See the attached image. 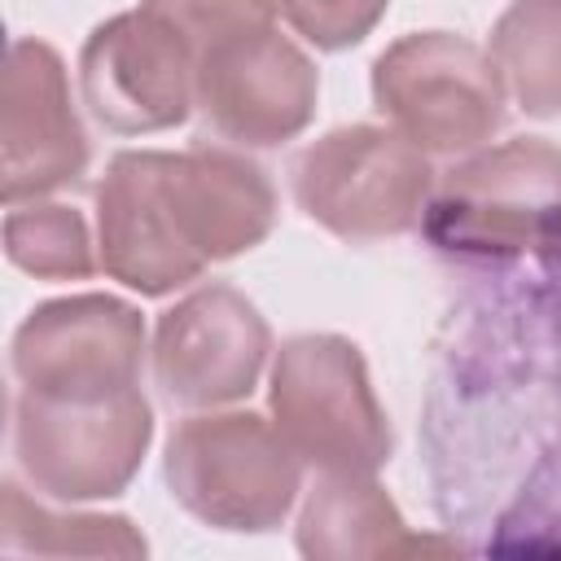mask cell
Returning <instances> with one entry per match:
<instances>
[{
    "mask_svg": "<svg viewBox=\"0 0 561 561\" xmlns=\"http://www.w3.org/2000/svg\"><path fill=\"white\" fill-rule=\"evenodd\" d=\"M276 224V188L241 149H123L96 184V254L110 280L162 298L210 263L254 250Z\"/></svg>",
    "mask_w": 561,
    "mask_h": 561,
    "instance_id": "cell-1",
    "label": "cell"
},
{
    "mask_svg": "<svg viewBox=\"0 0 561 561\" xmlns=\"http://www.w3.org/2000/svg\"><path fill=\"white\" fill-rule=\"evenodd\" d=\"M79 96L114 136L171 131L197 105V48L149 9L114 13L79 48Z\"/></svg>",
    "mask_w": 561,
    "mask_h": 561,
    "instance_id": "cell-8",
    "label": "cell"
},
{
    "mask_svg": "<svg viewBox=\"0 0 561 561\" xmlns=\"http://www.w3.org/2000/svg\"><path fill=\"white\" fill-rule=\"evenodd\" d=\"M18 390L53 399H101L131 390L145 364V316L114 294H66L39 302L9 351Z\"/></svg>",
    "mask_w": 561,
    "mask_h": 561,
    "instance_id": "cell-10",
    "label": "cell"
},
{
    "mask_svg": "<svg viewBox=\"0 0 561 561\" xmlns=\"http://www.w3.org/2000/svg\"><path fill=\"white\" fill-rule=\"evenodd\" d=\"M267 412L302 465L320 473H377L394 434L364 351L342 333H294L267 373Z\"/></svg>",
    "mask_w": 561,
    "mask_h": 561,
    "instance_id": "cell-4",
    "label": "cell"
},
{
    "mask_svg": "<svg viewBox=\"0 0 561 561\" xmlns=\"http://www.w3.org/2000/svg\"><path fill=\"white\" fill-rule=\"evenodd\" d=\"M298 552L311 561H373L425 548H451L447 539L412 535L399 504L373 473H320L298 513Z\"/></svg>",
    "mask_w": 561,
    "mask_h": 561,
    "instance_id": "cell-13",
    "label": "cell"
},
{
    "mask_svg": "<svg viewBox=\"0 0 561 561\" xmlns=\"http://www.w3.org/2000/svg\"><path fill=\"white\" fill-rule=\"evenodd\" d=\"M4 254L35 280H83L96 272L88 219L61 202H18L4 215Z\"/></svg>",
    "mask_w": 561,
    "mask_h": 561,
    "instance_id": "cell-16",
    "label": "cell"
},
{
    "mask_svg": "<svg viewBox=\"0 0 561 561\" xmlns=\"http://www.w3.org/2000/svg\"><path fill=\"white\" fill-rule=\"evenodd\" d=\"M272 355V329L232 285H202L158 316L153 381L167 403L206 412L245 399Z\"/></svg>",
    "mask_w": 561,
    "mask_h": 561,
    "instance_id": "cell-11",
    "label": "cell"
},
{
    "mask_svg": "<svg viewBox=\"0 0 561 561\" xmlns=\"http://www.w3.org/2000/svg\"><path fill=\"white\" fill-rule=\"evenodd\" d=\"M92 145L53 44L22 35L9 44L0 88V197L4 206L48 197L88 171Z\"/></svg>",
    "mask_w": 561,
    "mask_h": 561,
    "instance_id": "cell-12",
    "label": "cell"
},
{
    "mask_svg": "<svg viewBox=\"0 0 561 561\" xmlns=\"http://www.w3.org/2000/svg\"><path fill=\"white\" fill-rule=\"evenodd\" d=\"M377 114L425 153H473L508 118L491 53L456 31H412L373 61Z\"/></svg>",
    "mask_w": 561,
    "mask_h": 561,
    "instance_id": "cell-6",
    "label": "cell"
},
{
    "mask_svg": "<svg viewBox=\"0 0 561 561\" xmlns=\"http://www.w3.org/2000/svg\"><path fill=\"white\" fill-rule=\"evenodd\" d=\"M390 0H276V13L320 53L355 48L386 18Z\"/></svg>",
    "mask_w": 561,
    "mask_h": 561,
    "instance_id": "cell-17",
    "label": "cell"
},
{
    "mask_svg": "<svg viewBox=\"0 0 561 561\" xmlns=\"http://www.w3.org/2000/svg\"><path fill=\"white\" fill-rule=\"evenodd\" d=\"M153 443V408L140 386L101 399H53L18 390L13 456L22 478L57 500H114L131 486Z\"/></svg>",
    "mask_w": 561,
    "mask_h": 561,
    "instance_id": "cell-7",
    "label": "cell"
},
{
    "mask_svg": "<svg viewBox=\"0 0 561 561\" xmlns=\"http://www.w3.org/2000/svg\"><path fill=\"white\" fill-rule=\"evenodd\" d=\"M434 250L513 259L561 237V145L517 136L465 153L434 184L421 219Z\"/></svg>",
    "mask_w": 561,
    "mask_h": 561,
    "instance_id": "cell-3",
    "label": "cell"
},
{
    "mask_svg": "<svg viewBox=\"0 0 561 561\" xmlns=\"http://www.w3.org/2000/svg\"><path fill=\"white\" fill-rule=\"evenodd\" d=\"M0 548L35 557H145V535L114 513H53L18 482H4Z\"/></svg>",
    "mask_w": 561,
    "mask_h": 561,
    "instance_id": "cell-15",
    "label": "cell"
},
{
    "mask_svg": "<svg viewBox=\"0 0 561 561\" xmlns=\"http://www.w3.org/2000/svg\"><path fill=\"white\" fill-rule=\"evenodd\" d=\"M162 478L175 504L202 526L267 535L302 491V456L272 416L206 408L171 430Z\"/></svg>",
    "mask_w": 561,
    "mask_h": 561,
    "instance_id": "cell-2",
    "label": "cell"
},
{
    "mask_svg": "<svg viewBox=\"0 0 561 561\" xmlns=\"http://www.w3.org/2000/svg\"><path fill=\"white\" fill-rule=\"evenodd\" d=\"M316 61L276 26L224 35L197 53V110L237 149H276L316 118Z\"/></svg>",
    "mask_w": 561,
    "mask_h": 561,
    "instance_id": "cell-9",
    "label": "cell"
},
{
    "mask_svg": "<svg viewBox=\"0 0 561 561\" xmlns=\"http://www.w3.org/2000/svg\"><path fill=\"white\" fill-rule=\"evenodd\" d=\"M486 53L508 101L530 118H561V0H508Z\"/></svg>",
    "mask_w": 561,
    "mask_h": 561,
    "instance_id": "cell-14",
    "label": "cell"
},
{
    "mask_svg": "<svg viewBox=\"0 0 561 561\" xmlns=\"http://www.w3.org/2000/svg\"><path fill=\"white\" fill-rule=\"evenodd\" d=\"M289 188L311 224L337 241L368 245L403 237L425 219L434 167L390 123H351L324 131L294 158Z\"/></svg>",
    "mask_w": 561,
    "mask_h": 561,
    "instance_id": "cell-5",
    "label": "cell"
},
{
    "mask_svg": "<svg viewBox=\"0 0 561 561\" xmlns=\"http://www.w3.org/2000/svg\"><path fill=\"white\" fill-rule=\"evenodd\" d=\"M153 18L175 26L197 53L224 35L250 31V26H272L276 0H140Z\"/></svg>",
    "mask_w": 561,
    "mask_h": 561,
    "instance_id": "cell-18",
    "label": "cell"
}]
</instances>
